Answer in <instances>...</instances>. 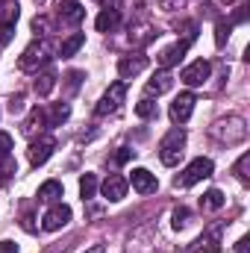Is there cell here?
<instances>
[{"mask_svg": "<svg viewBox=\"0 0 250 253\" xmlns=\"http://www.w3.org/2000/svg\"><path fill=\"white\" fill-rule=\"evenodd\" d=\"M209 135L221 144H239L248 138V121L239 118V115H227V118H218L215 124L209 126Z\"/></svg>", "mask_w": 250, "mask_h": 253, "instance_id": "cell-1", "label": "cell"}, {"mask_svg": "<svg viewBox=\"0 0 250 253\" xmlns=\"http://www.w3.org/2000/svg\"><path fill=\"white\" fill-rule=\"evenodd\" d=\"M183 147H186V132H183L180 126H174V129L162 138V144H159V159H162V165L174 168V165L183 159Z\"/></svg>", "mask_w": 250, "mask_h": 253, "instance_id": "cell-2", "label": "cell"}, {"mask_svg": "<svg viewBox=\"0 0 250 253\" xmlns=\"http://www.w3.org/2000/svg\"><path fill=\"white\" fill-rule=\"evenodd\" d=\"M212 171H215L212 159H206V156H197V159H191V162H188V168L183 171V174H177L174 186H177V189H191L194 183H200V180L212 177Z\"/></svg>", "mask_w": 250, "mask_h": 253, "instance_id": "cell-3", "label": "cell"}, {"mask_svg": "<svg viewBox=\"0 0 250 253\" xmlns=\"http://www.w3.org/2000/svg\"><path fill=\"white\" fill-rule=\"evenodd\" d=\"M47 62H50V44L36 39V42H33V44L21 53L18 68H21V71H39V68H44Z\"/></svg>", "mask_w": 250, "mask_h": 253, "instance_id": "cell-4", "label": "cell"}, {"mask_svg": "<svg viewBox=\"0 0 250 253\" xmlns=\"http://www.w3.org/2000/svg\"><path fill=\"white\" fill-rule=\"evenodd\" d=\"M124 97H126V85H124V80L112 83V85L106 88V94L100 97V103L94 106V115H97V118H106V115L118 112V109H121V103H124Z\"/></svg>", "mask_w": 250, "mask_h": 253, "instance_id": "cell-5", "label": "cell"}, {"mask_svg": "<svg viewBox=\"0 0 250 253\" xmlns=\"http://www.w3.org/2000/svg\"><path fill=\"white\" fill-rule=\"evenodd\" d=\"M53 150H56V138H53V135H47V132H42V135H36V138L30 141L27 159H30V165H33V168H39V165H44V162L53 156Z\"/></svg>", "mask_w": 250, "mask_h": 253, "instance_id": "cell-6", "label": "cell"}, {"mask_svg": "<svg viewBox=\"0 0 250 253\" xmlns=\"http://www.w3.org/2000/svg\"><path fill=\"white\" fill-rule=\"evenodd\" d=\"M68 221H71V206H65V203H53V206L44 212L42 227H44L47 233H56V230L68 227Z\"/></svg>", "mask_w": 250, "mask_h": 253, "instance_id": "cell-7", "label": "cell"}, {"mask_svg": "<svg viewBox=\"0 0 250 253\" xmlns=\"http://www.w3.org/2000/svg\"><path fill=\"white\" fill-rule=\"evenodd\" d=\"M194 103H197V97H194L191 91L174 97V103H171V109H168V118H171L174 124H186L188 118H191V112H194Z\"/></svg>", "mask_w": 250, "mask_h": 253, "instance_id": "cell-8", "label": "cell"}, {"mask_svg": "<svg viewBox=\"0 0 250 253\" xmlns=\"http://www.w3.org/2000/svg\"><path fill=\"white\" fill-rule=\"evenodd\" d=\"M156 36H159L156 27L147 24V21H132V24H129V33H126V39H129L132 47H144V44H150Z\"/></svg>", "mask_w": 250, "mask_h": 253, "instance_id": "cell-9", "label": "cell"}, {"mask_svg": "<svg viewBox=\"0 0 250 253\" xmlns=\"http://www.w3.org/2000/svg\"><path fill=\"white\" fill-rule=\"evenodd\" d=\"M126 189H129V183H126V177H121V174H109V177L100 183V191H103V197H106L109 203H118V200H124V197H126Z\"/></svg>", "mask_w": 250, "mask_h": 253, "instance_id": "cell-10", "label": "cell"}, {"mask_svg": "<svg viewBox=\"0 0 250 253\" xmlns=\"http://www.w3.org/2000/svg\"><path fill=\"white\" fill-rule=\"evenodd\" d=\"M209 74H212V65L206 62V59H197V62H191L188 68H183V74H180V80L186 83V85H203L206 80H209Z\"/></svg>", "mask_w": 250, "mask_h": 253, "instance_id": "cell-11", "label": "cell"}, {"mask_svg": "<svg viewBox=\"0 0 250 253\" xmlns=\"http://www.w3.org/2000/svg\"><path fill=\"white\" fill-rule=\"evenodd\" d=\"M188 44H191V39H183V42H177V44H171V47H165L162 53H159V68L162 71H171L174 65H180L183 62V56H186V50H188Z\"/></svg>", "mask_w": 250, "mask_h": 253, "instance_id": "cell-12", "label": "cell"}, {"mask_svg": "<svg viewBox=\"0 0 250 253\" xmlns=\"http://www.w3.org/2000/svg\"><path fill=\"white\" fill-rule=\"evenodd\" d=\"M147 56L144 53H129V56H121L118 59V74H121V80H132V77H138L144 68H147Z\"/></svg>", "mask_w": 250, "mask_h": 253, "instance_id": "cell-13", "label": "cell"}, {"mask_svg": "<svg viewBox=\"0 0 250 253\" xmlns=\"http://www.w3.org/2000/svg\"><path fill=\"white\" fill-rule=\"evenodd\" d=\"M126 183H132V189L138 191V194H153V191L159 189L156 174H150L147 168H135V171H132V177H129Z\"/></svg>", "mask_w": 250, "mask_h": 253, "instance_id": "cell-14", "label": "cell"}, {"mask_svg": "<svg viewBox=\"0 0 250 253\" xmlns=\"http://www.w3.org/2000/svg\"><path fill=\"white\" fill-rule=\"evenodd\" d=\"M44 126H47L44 109L33 106V109H30V115H27V118H24V124H21V132H24L27 138H36V135H42V132H44Z\"/></svg>", "mask_w": 250, "mask_h": 253, "instance_id": "cell-15", "label": "cell"}, {"mask_svg": "<svg viewBox=\"0 0 250 253\" xmlns=\"http://www.w3.org/2000/svg\"><path fill=\"white\" fill-rule=\"evenodd\" d=\"M59 18L62 24H80L85 18V9L77 0H59Z\"/></svg>", "mask_w": 250, "mask_h": 253, "instance_id": "cell-16", "label": "cell"}, {"mask_svg": "<svg viewBox=\"0 0 250 253\" xmlns=\"http://www.w3.org/2000/svg\"><path fill=\"white\" fill-rule=\"evenodd\" d=\"M174 88V77H171V71H159V74H153V80L147 83V94H165V91H171Z\"/></svg>", "mask_w": 250, "mask_h": 253, "instance_id": "cell-17", "label": "cell"}, {"mask_svg": "<svg viewBox=\"0 0 250 253\" xmlns=\"http://www.w3.org/2000/svg\"><path fill=\"white\" fill-rule=\"evenodd\" d=\"M94 24H97V30H100V33H112V30L121 24V9H115V6L103 9V12L97 15V21H94Z\"/></svg>", "mask_w": 250, "mask_h": 253, "instance_id": "cell-18", "label": "cell"}, {"mask_svg": "<svg viewBox=\"0 0 250 253\" xmlns=\"http://www.w3.org/2000/svg\"><path fill=\"white\" fill-rule=\"evenodd\" d=\"M44 118H47V126H62L71 118V103H53L50 112H44Z\"/></svg>", "mask_w": 250, "mask_h": 253, "instance_id": "cell-19", "label": "cell"}, {"mask_svg": "<svg viewBox=\"0 0 250 253\" xmlns=\"http://www.w3.org/2000/svg\"><path fill=\"white\" fill-rule=\"evenodd\" d=\"M18 15H21V12H18V3H12V0H9V3H0V30H3V33L12 30L15 21H18Z\"/></svg>", "mask_w": 250, "mask_h": 253, "instance_id": "cell-20", "label": "cell"}, {"mask_svg": "<svg viewBox=\"0 0 250 253\" xmlns=\"http://www.w3.org/2000/svg\"><path fill=\"white\" fill-rule=\"evenodd\" d=\"M65 194L62 183L59 180H47L42 189H39V200H47V203H59V197Z\"/></svg>", "mask_w": 250, "mask_h": 253, "instance_id": "cell-21", "label": "cell"}, {"mask_svg": "<svg viewBox=\"0 0 250 253\" xmlns=\"http://www.w3.org/2000/svg\"><path fill=\"white\" fill-rule=\"evenodd\" d=\"M83 44H85V36H83V33H74V36H68L62 44H59V56H62V59L74 56V53H77Z\"/></svg>", "mask_w": 250, "mask_h": 253, "instance_id": "cell-22", "label": "cell"}, {"mask_svg": "<svg viewBox=\"0 0 250 253\" xmlns=\"http://www.w3.org/2000/svg\"><path fill=\"white\" fill-rule=\"evenodd\" d=\"M221 206H224V194L218 189H209L200 197V209H203V212H215V209H221Z\"/></svg>", "mask_w": 250, "mask_h": 253, "instance_id": "cell-23", "label": "cell"}, {"mask_svg": "<svg viewBox=\"0 0 250 253\" xmlns=\"http://www.w3.org/2000/svg\"><path fill=\"white\" fill-rule=\"evenodd\" d=\"M53 85H56V74H50V71H47V74H42V77L33 83V88H36V94H39V97H47V94L53 91Z\"/></svg>", "mask_w": 250, "mask_h": 253, "instance_id": "cell-24", "label": "cell"}, {"mask_svg": "<svg viewBox=\"0 0 250 253\" xmlns=\"http://www.w3.org/2000/svg\"><path fill=\"white\" fill-rule=\"evenodd\" d=\"M97 186H100V183H97L94 174H83V177H80V197H83V200H91V197L97 194Z\"/></svg>", "mask_w": 250, "mask_h": 253, "instance_id": "cell-25", "label": "cell"}, {"mask_svg": "<svg viewBox=\"0 0 250 253\" xmlns=\"http://www.w3.org/2000/svg\"><path fill=\"white\" fill-rule=\"evenodd\" d=\"M15 171H18V165H15V159H12V153H9V156H0V189L12 180Z\"/></svg>", "mask_w": 250, "mask_h": 253, "instance_id": "cell-26", "label": "cell"}, {"mask_svg": "<svg viewBox=\"0 0 250 253\" xmlns=\"http://www.w3.org/2000/svg\"><path fill=\"white\" fill-rule=\"evenodd\" d=\"M156 112H159V109H156V103H153L150 97H144V100L135 103V115L144 118V121H147V118H156Z\"/></svg>", "mask_w": 250, "mask_h": 253, "instance_id": "cell-27", "label": "cell"}, {"mask_svg": "<svg viewBox=\"0 0 250 253\" xmlns=\"http://www.w3.org/2000/svg\"><path fill=\"white\" fill-rule=\"evenodd\" d=\"M188 218H191V215H188L186 206L174 209V215H171V227H174V230H186V227H188Z\"/></svg>", "mask_w": 250, "mask_h": 253, "instance_id": "cell-28", "label": "cell"}, {"mask_svg": "<svg viewBox=\"0 0 250 253\" xmlns=\"http://www.w3.org/2000/svg\"><path fill=\"white\" fill-rule=\"evenodd\" d=\"M227 36H230V24H227V21H218V24H215V44L224 47V44H227Z\"/></svg>", "mask_w": 250, "mask_h": 253, "instance_id": "cell-29", "label": "cell"}, {"mask_svg": "<svg viewBox=\"0 0 250 253\" xmlns=\"http://www.w3.org/2000/svg\"><path fill=\"white\" fill-rule=\"evenodd\" d=\"M248 165H250V156L245 153V156H242V159L236 162V168H233V171H236V177H239L242 183H250V177H248Z\"/></svg>", "mask_w": 250, "mask_h": 253, "instance_id": "cell-30", "label": "cell"}, {"mask_svg": "<svg viewBox=\"0 0 250 253\" xmlns=\"http://www.w3.org/2000/svg\"><path fill=\"white\" fill-rule=\"evenodd\" d=\"M6 109H9L12 115H21V112H24V94H21V91H18V94H12V97H9V106H6Z\"/></svg>", "mask_w": 250, "mask_h": 253, "instance_id": "cell-31", "label": "cell"}, {"mask_svg": "<svg viewBox=\"0 0 250 253\" xmlns=\"http://www.w3.org/2000/svg\"><path fill=\"white\" fill-rule=\"evenodd\" d=\"M159 9L162 12H180V9H186V0H159Z\"/></svg>", "mask_w": 250, "mask_h": 253, "instance_id": "cell-32", "label": "cell"}, {"mask_svg": "<svg viewBox=\"0 0 250 253\" xmlns=\"http://www.w3.org/2000/svg\"><path fill=\"white\" fill-rule=\"evenodd\" d=\"M9 153H12V135L0 132V156H9Z\"/></svg>", "mask_w": 250, "mask_h": 253, "instance_id": "cell-33", "label": "cell"}, {"mask_svg": "<svg viewBox=\"0 0 250 253\" xmlns=\"http://www.w3.org/2000/svg\"><path fill=\"white\" fill-rule=\"evenodd\" d=\"M132 153H135V150H129V147H118V153H115V165L129 162V159H132Z\"/></svg>", "mask_w": 250, "mask_h": 253, "instance_id": "cell-34", "label": "cell"}, {"mask_svg": "<svg viewBox=\"0 0 250 253\" xmlns=\"http://www.w3.org/2000/svg\"><path fill=\"white\" fill-rule=\"evenodd\" d=\"M33 33L36 36H44L47 33V18L42 15V18H33Z\"/></svg>", "mask_w": 250, "mask_h": 253, "instance_id": "cell-35", "label": "cell"}, {"mask_svg": "<svg viewBox=\"0 0 250 253\" xmlns=\"http://www.w3.org/2000/svg\"><path fill=\"white\" fill-rule=\"evenodd\" d=\"M80 80H83V71H71L68 74V91H77L80 88Z\"/></svg>", "mask_w": 250, "mask_h": 253, "instance_id": "cell-36", "label": "cell"}, {"mask_svg": "<svg viewBox=\"0 0 250 253\" xmlns=\"http://www.w3.org/2000/svg\"><path fill=\"white\" fill-rule=\"evenodd\" d=\"M0 253H18V245L15 242H0Z\"/></svg>", "mask_w": 250, "mask_h": 253, "instance_id": "cell-37", "label": "cell"}, {"mask_svg": "<svg viewBox=\"0 0 250 253\" xmlns=\"http://www.w3.org/2000/svg\"><path fill=\"white\" fill-rule=\"evenodd\" d=\"M236 251H239V253H248V239H242V242L236 245Z\"/></svg>", "mask_w": 250, "mask_h": 253, "instance_id": "cell-38", "label": "cell"}, {"mask_svg": "<svg viewBox=\"0 0 250 253\" xmlns=\"http://www.w3.org/2000/svg\"><path fill=\"white\" fill-rule=\"evenodd\" d=\"M85 253H103V245H94L91 251H85Z\"/></svg>", "mask_w": 250, "mask_h": 253, "instance_id": "cell-39", "label": "cell"}, {"mask_svg": "<svg viewBox=\"0 0 250 253\" xmlns=\"http://www.w3.org/2000/svg\"><path fill=\"white\" fill-rule=\"evenodd\" d=\"M206 253H221V248H218V245H209V251Z\"/></svg>", "mask_w": 250, "mask_h": 253, "instance_id": "cell-40", "label": "cell"}, {"mask_svg": "<svg viewBox=\"0 0 250 253\" xmlns=\"http://www.w3.org/2000/svg\"><path fill=\"white\" fill-rule=\"evenodd\" d=\"M224 3H236V0H224Z\"/></svg>", "mask_w": 250, "mask_h": 253, "instance_id": "cell-41", "label": "cell"}, {"mask_svg": "<svg viewBox=\"0 0 250 253\" xmlns=\"http://www.w3.org/2000/svg\"><path fill=\"white\" fill-rule=\"evenodd\" d=\"M0 3H9V0H0Z\"/></svg>", "mask_w": 250, "mask_h": 253, "instance_id": "cell-42", "label": "cell"}, {"mask_svg": "<svg viewBox=\"0 0 250 253\" xmlns=\"http://www.w3.org/2000/svg\"><path fill=\"white\" fill-rule=\"evenodd\" d=\"M94 3H100V0H94Z\"/></svg>", "mask_w": 250, "mask_h": 253, "instance_id": "cell-43", "label": "cell"}]
</instances>
